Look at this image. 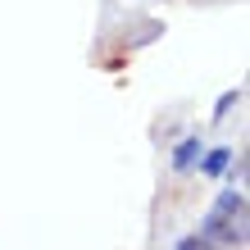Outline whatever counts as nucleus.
Returning a JSON list of instances; mask_svg holds the SVG:
<instances>
[{
    "label": "nucleus",
    "instance_id": "obj_2",
    "mask_svg": "<svg viewBox=\"0 0 250 250\" xmlns=\"http://www.w3.org/2000/svg\"><path fill=\"white\" fill-rule=\"evenodd\" d=\"M200 155H205V146H200V137H187L178 150H173V168L178 173H187V168H196L200 164Z\"/></svg>",
    "mask_w": 250,
    "mask_h": 250
},
{
    "label": "nucleus",
    "instance_id": "obj_5",
    "mask_svg": "<svg viewBox=\"0 0 250 250\" xmlns=\"http://www.w3.org/2000/svg\"><path fill=\"white\" fill-rule=\"evenodd\" d=\"M173 250H205V241H200V237H182Z\"/></svg>",
    "mask_w": 250,
    "mask_h": 250
},
{
    "label": "nucleus",
    "instance_id": "obj_4",
    "mask_svg": "<svg viewBox=\"0 0 250 250\" xmlns=\"http://www.w3.org/2000/svg\"><path fill=\"white\" fill-rule=\"evenodd\" d=\"M237 100H241V91H228L223 100H218V109H214V114H218V119H223V114H228L232 105H237Z\"/></svg>",
    "mask_w": 250,
    "mask_h": 250
},
{
    "label": "nucleus",
    "instance_id": "obj_1",
    "mask_svg": "<svg viewBox=\"0 0 250 250\" xmlns=\"http://www.w3.org/2000/svg\"><path fill=\"white\" fill-rule=\"evenodd\" d=\"M200 237H223V241L246 246V196L241 191H223V196L214 200V209L205 214Z\"/></svg>",
    "mask_w": 250,
    "mask_h": 250
},
{
    "label": "nucleus",
    "instance_id": "obj_3",
    "mask_svg": "<svg viewBox=\"0 0 250 250\" xmlns=\"http://www.w3.org/2000/svg\"><path fill=\"white\" fill-rule=\"evenodd\" d=\"M200 168L209 173V178H218V173H228V168H232V150H209V159H205Z\"/></svg>",
    "mask_w": 250,
    "mask_h": 250
}]
</instances>
